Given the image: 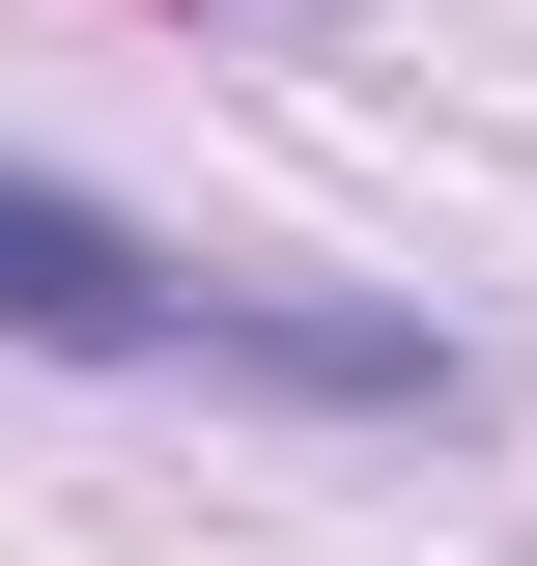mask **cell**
Masks as SVG:
<instances>
[{
  "label": "cell",
  "instance_id": "cell-1",
  "mask_svg": "<svg viewBox=\"0 0 537 566\" xmlns=\"http://www.w3.org/2000/svg\"><path fill=\"white\" fill-rule=\"evenodd\" d=\"M0 340H57V368H227V397H453V340L424 312H312V283H227L170 255V227H114L85 170H0Z\"/></svg>",
  "mask_w": 537,
  "mask_h": 566
}]
</instances>
